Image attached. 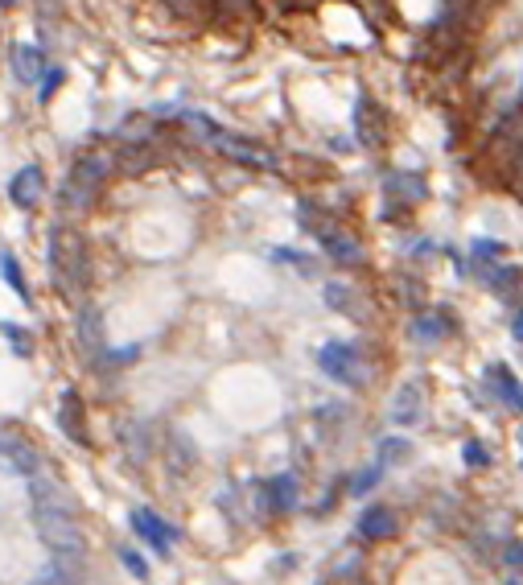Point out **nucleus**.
Returning <instances> with one entry per match:
<instances>
[{
    "label": "nucleus",
    "mask_w": 523,
    "mask_h": 585,
    "mask_svg": "<svg viewBox=\"0 0 523 585\" xmlns=\"http://www.w3.org/2000/svg\"><path fill=\"white\" fill-rule=\"evenodd\" d=\"M190 120V128L202 136L206 145H211L219 157H231V161H239V165H260V169H276V161H272V153H264L260 145H252L248 136H235V132H227V128H215L206 116H186Z\"/></svg>",
    "instance_id": "nucleus-4"
},
{
    "label": "nucleus",
    "mask_w": 523,
    "mask_h": 585,
    "mask_svg": "<svg viewBox=\"0 0 523 585\" xmlns=\"http://www.w3.org/2000/svg\"><path fill=\"white\" fill-rule=\"evenodd\" d=\"M486 462H491V450H486V445L482 441H466V466H486Z\"/></svg>",
    "instance_id": "nucleus-24"
},
{
    "label": "nucleus",
    "mask_w": 523,
    "mask_h": 585,
    "mask_svg": "<svg viewBox=\"0 0 523 585\" xmlns=\"http://www.w3.org/2000/svg\"><path fill=\"white\" fill-rule=\"evenodd\" d=\"M313 235H318V244L326 248V256L334 264H363L367 260V248H363V239L351 235L346 227H338L334 219H318V223H305Z\"/></svg>",
    "instance_id": "nucleus-6"
},
{
    "label": "nucleus",
    "mask_w": 523,
    "mask_h": 585,
    "mask_svg": "<svg viewBox=\"0 0 523 585\" xmlns=\"http://www.w3.org/2000/svg\"><path fill=\"white\" fill-rule=\"evenodd\" d=\"M421 417H425V392H421V384H404L396 392V400H392V421L396 425H416Z\"/></svg>",
    "instance_id": "nucleus-12"
},
{
    "label": "nucleus",
    "mask_w": 523,
    "mask_h": 585,
    "mask_svg": "<svg viewBox=\"0 0 523 585\" xmlns=\"http://www.w3.org/2000/svg\"><path fill=\"white\" fill-rule=\"evenodd\" d=\"M383 198H388L392 211L396 206H416L425 198V182L416 174H388V182H383Z\"/></svg>",
    "instance_id": "nucleus-11"
},
{
    "label": "nucleus",
    "mask_w": 523,
    "mask_h": 585,
    "mask_svg": "<svg viewBox=\"0 0 523 585\" xmlns=\"http://www.w3.org/2000/svg\"><path fill=\"white\" fill-rule=\"evenodd\" d=\"M507 565L523 569V544H507Z\"/></svg>",
    "instance_id": "nucleus-27"
},
{
    "label": "nucleus",
    "mask_w": 523,
    "mask_h": 585,
    "mask_svg": "<svg viewBox=\"0 0 523 585\" xmlns=\"http://www.w3.org/2000/svg\"><path fill=\"white\" fill-rule=\"evenodd\" d=\"M42 71H46V62H42L38 46H13V75L21 83H38Z\"/></svg>",
    "instance_id": "nucleus-14"
},
{
    "label": "nucleus",
    "mask_w": 523,
    "mask_h": 585,
    "mask_svg": "<svg viewBox=\"0 0 523 585\" xmlns=\"http://www.w3.org/2000/svg\"><path fill=\"white\" fill-rule=\"evenodd\" d=\"M268 499H272V515H276V511H293L297 499H301L297 478H293V474H276L272 483H268Z\"/></svg>",
    "instance_id": "nucleus-15"
},
{
    "label": "nucleus",
    "mask_w": 523,
    "mask_h": 585,
    "mask_svg": "<svg viewBox=\"0 0 523 585\" xmlns=\"http://www.w3.org/2000/svg\"><path fill=\"white\" fill-rule=\"evenodd\" d=\"M0 277L9 281V289H13L21 301H29V289H25V272H21V264H17L9 252H0Z\"/></svg>",
    "instance_id": "nucleus-18"
},
{
    "label": "nucleus",
    "mask_w": 523,
    "mask_h": 585,
    "mask_svg": "<svg viewBox=\"0 0 523 585\" xmlns=\"http://www.w3.org/2000/svg\"><path fill=\"white\" fill-rule=\"evenodd\" d=\"M120 561H124V569L132 573V577H149V565H145V557L141 553H136V548H120Z\"/></svg>",
    "instance_id": "nucleus-22"
},
{
    "label": "nucleus",
    "mask_w": 523,
    "mask_h": 585,
    "mask_svg": "<svg viewBox=\"0 0 523 585\" xmlns=\"http://www.w3.org/2000/svg\"><path fill=\"white\" fill-rule=\"evenodd\" d=\"M449 330H453V318L449 314H421V318L412 322V338L416 342H441Z\"/></svg>",
    "instance_id": "nucleus-16"
},
{
    "label": "nucleus",
    "mask_w": 523,
    "mask_h": 585,
    "mask_svg": "<svg viewBox=\"0 0 523 585\" xmlns=\"http://www.w3.org/2000/svg\"><path fill=\"white\" fill-rule=\"evenodd\" d=\"M515 338H523V309L515 314Z\"/></svg>",
    "instance_id": "nucleus-28"
},
{
    "label": "nucleus",
    "mask_w": 523,
    "mask_h": 585,
    "mask_svg": "<svg viewBox=\"0 0 523 585\" xmlns=\"http://www.w3.org/2000/svg\"><path fill=\"white\" fill-rule=\"evenodd\" d=\"M0 5H17V0H0Z\"/></svg>",
    "instance_id": "nucleus-30"
},
{
    "label": "nucleus",
    "mask_w": 523,
    "mask_h": 585,
    "mask_svg": "<svg viewBox=\"0 0 523 585\" xmlns=\"http://www.w3.org/2000/svg\"><path fill=\"white\" fill-rule=\"evenodd\" d=\"M132 528H136V536H141V540H149V544H153V553L169 557V548H173V528L161 520L157 511H149V507L132 511Z\"/></svg>",
    "instance_id": "nucleus-9"
},
{
    "label": "nucleus",
    "mask_w": 523,
    "mask_h": 585,
    "mask_svg": "<svg viewBox=\"0 0 523 585\" xmlns=\"http://www.w3.org/2000/svg\"><path fill=\"white\" fill-rule=\"evenodd\" d=\"M359 536H367V540H392V536H400V515L392 511V507H367L363 515H359Z\"/></svg>",
    "instance_id": "nucleus-10"
},
{
    "label": "nucleus",
    "mask_w": 523,
    "mask_h": 585,
    "mask_svg": "<svg viewBox=\"0 0 523 585\" xmlns=\"http://www.w3.org/2000/svg\"><path fill=\"white\" fill-rule=\"evenodd\" d=\"M58 83H62V71H58V66H54V71H46V79H42V99H50Z\"/></svg>",
    "instance_id": "nucleus-26"
},
{
    "label": "nucleus",
    "mask_w": 523,
    "mask_h": 585,
    "mask_svg": "<svg viewBox=\"0 0 523 585\" xmlns=\"http://www.w3.org/2000/svg\"><path fill=\"white\" fill-rule=\"evenodd\" d=\"M388 116H383V108L371 99V95H359L355 99V136H359V145H367V149H379L383 145V124Z\"/></svg>",
    "instance_id": "nucleus-7"
},
{
    "label": "nucleus",
    "mask_w": 523,
    "mask_h": 585,
    "mask_svg": "<svg viewBox=\"0 0 523 585\" xmlns=\"http://www.w3.org/2000/svg\"><path fill=\"white\" fill-rule=\"evenodd\" d=\"M42 194H46V174H42V169H38V165L17 169L13 182H9V198H13V206H21V211H33V206L42 202Z\"/></svg>",
    "instance_id": "nucleus-8"
},
{
    "label": "nucleus",
    "mask_w": 523,
    "mask_h": 585,
    "mask_svg": "<svg viewBox=\"0 0 523 585\" xmlns=\"http://www.w3.org/2000/svg\"><path fill=\"white\" fill-rule=\"evenodd\" d=\"M79 342H83V351L99 355L103 351V322H99V309H83L79 314Z\"/></svg>",
    "instance_id": "nucleus-17"
},
{
    "label": "nucleus",
    "mask_w": 523,
    "mask_h": 585,
    "mask_svg": "<svg viewBox=\"0 0 523 585\" xmlns=\"http://www.w3.org/2000/svg\"><path fill=\"white\" fill-rule=\"evenodd\" d=\"M326 305L330 309H342V314H351V305H355V289H346V285H326Z\"/></svg>",
    "instance_id": "nucleus-21"
},
{
    "label": "nucleus",
    "mask_w": 523,
    "mask_h": 585,
    "mask_svg": "<svg viewBox=\"0 0 523 585\" xmlns=\"http://www.w3.org/2000/svg\"><path fill=\"white\" fill-rule=\"evenodd\" d=\"M50 272L62 285V293H79L87 285V244L71 227H58L50 239Z\"/></svg>",
    "instance_id": "nucleus-3"
},
{
    "label": "nucleus",
    "mask_w": 523,
    "mask_h": 585,
    "mask_svg": "<svg viewBox=\"0 0 523 585\" xmlns=\"http://www.w3.org/2000/svg\"><path fill=\"white\" fill-rule=\"evenodd\" d=\"M5 338H9L13 347H17V355H29V347H33V342H29V334H21L17 326H5Z\"/></svg>",
    "instance_id": "nucleus-25"
},
{
    "label": "nucleus",
    "mask_w": 523,
    "mask_h": 585,
    "mask_svg": "<svg viewBox=\"0 0 523 585\" xmlns=\"http://www.w3.org/2000/svg\"><path fill=\"white\" fill-rule=\"evenodd\" d=\"M108 174H112V157H108V153H83V157L71 165L66 182H62V206H66V211H75V215H83L87 206L99 198V190H103V182H108Z\"/></svg>",
    "instance_id": "nucleus-2"
},
{
    "label": "nucleus",
    "mask_w": 523,
    "mask_h": 585,
    "mask_svg": "<svg viewBox=\"0 0 523 585\" xmlns=\"http://www.w3.org/2000/svg\"><path fill=\"white\" fill-rule=\"evenodd\" d=\"M486 375H491V380L499 384V396H503V400H507L511 408H515V400H519V392H523V384L515 380V375H511L507 367H499V363H495L491 371H486Z\"/></svg>",
    "instance_id": "nucleus-19"
},
{
    "label": "nucleus",
    "mask_w": 523,
    "mask_h": 585,
    "mask_svg": "<svg viewBox=\"0 0 523 585\" xmlns=\"http://www.w3.org/2000/svg\"><path fill=\"white\" fill-rule=\"evenodd\" d=\"M379 458H383V466L404 462V458H408V441H404V437H383V441H379Z\"/></svg>",
    "instance_id": "nucleus-20"
},
{
    "label": "nucleus",
    "mask_w": 523,
    "mask_h": 585,
    "mask_svg": "<svg viewBox=\"0 0 523 585\" xmlns=\"http://www.w3.org/2000/svg\"><path fill=\"white\" fill-rule=\"evenodd\" d=\"M379 478H383V466H371V470H363V474L355 478V483H351V495H367V491L379 483Z\"/></svg>",
    "instance_id": "nucleus-23"
},
{
    "label": "nucleus",
    "mask_w": 523,
    "mask_h": 585,
    "mask_svg": "<svg viewBox=\"0 0 523 585\" xmlns=\"http://www.w3.org/2000/svg\"><path fill=\"white\" fill-rule=\"evenodd\" d=\"M515 408H519V412H523V392H519V400H515Z\"/></svg>",
    "instance_id": "nucleus-29"
},
{
    "label": "nucleus",
    "mask_w": 523,
    "mask_h": 585,
    "mask_svg": "<svg viewBox=\"0 0 523 585\" xmlns=\"http://www.w3.org/2000/svg\"><path fill=\"white\" fill-rule=\"evenodd\" d=\"M318 367L330 375V380L346 384V388H363L371 380V371L363 367L359 351L355 347H346V342H326V347L318 351Z\"/></svg>",
    "instance_id": "nucleus-5"
},
{
    "label": "nucleus",
    "mask_w": 523,
    "mask_h": 585,
    "mask_svg": "<svg viewBox=\"0 0 523 585\" xmlns=\"http://www.w3.org/2000/svg\"><path fill=\"white\" fill-rule=\"evenodd\" d=\"M58 425H62V433L71 437V441L87 445V429H83V400H79L75 392H66V396H62V404H58Z\"/></svg>",
    "instance_id": "nucleus-13"
},
{
    "label": "nucleus",
    "mask_w": 523,
    "mask_h": 585,
    "mask_svg": "<svg viewBox=\"0 0 523 585\" xmlns=\"http://www.w3.org/2000/svg\"><path fill=\"white\" fill-rule=\"evenodd\" d=\"M33 528H38V540L50 548L54 557H71V561L87 557V536H83V528L75 520V511L33 507Z\"/></svg>",
    "instance_id": "nucleus-1"
}]
</instances>
